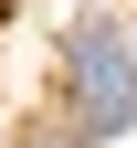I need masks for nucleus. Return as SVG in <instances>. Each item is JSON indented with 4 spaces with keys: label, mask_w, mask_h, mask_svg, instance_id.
<instances>
[{
    "label": "nucleus",
    "mask_w": 137,
    "mask_h": 148,
    "mask_svg": "<svg viewBox=\"0 0 137 148\" xmlns=\"http://www.w3.org/2000/svg\"><path fill=\"white\" fill-rule=\"evenodd\" d=\"M63 116H74V138L137 127V32L127 21H74V42H63Z\"/></svg>",
    "instance_id": "1"
}]
</instances>
